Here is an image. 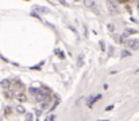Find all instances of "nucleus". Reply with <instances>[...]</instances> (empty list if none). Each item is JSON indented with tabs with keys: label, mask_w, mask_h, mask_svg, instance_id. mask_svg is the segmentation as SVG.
<instances>
[{
	"label": "nucleus",
	"mask_w": 139,
	"mask_h": 121,
	"mask_svg": "<svg viewBox=\"0 0 139 121\" xmlns=\"http://www.w3.org/2000/svg\"><path fill=\"white\" fill-rule=\"evenodd\" d=\"M100 98H101L100 94H97V96H95V97H89V98H88V102H86V105H88L89 108H91V106H92L95 102H97V101L100 100Z\"/></svg>",
	"instance_id": "obj_1"
},
{
	"label": "nucleus",
	"mask_w": 139,
	"mask_h": 121,
	"mask_svg": "<svg viewBox=\"0 0 139 121\" xmlns=\"http://www.w3.org/2000/svg\"><path fill=\"white\" fill-rule=\"evenodd\" d=\"M127 45H128L130 49H132V50H138L139 49V40H128Z\"/></svg>",
	"instance_id": "obj_2"
},
{
	"label": "nucleus",
	"mask_w": 139,
	"mask_h": 121,
	"mask_svg": "<svg viewBox=\"0 0 139 121\" xmlns=\"http://www.w3.org/2000/svg\"><path fill=\"white\" fill-rule=\"evenodd\" d=\"M34 11H38V12H42V13H49V8L47 7H42V5H35Z\"/></svg>",
	"instance_id": "obj_3"
},
{
	"label": "nucleus",
	"mask_w": 139,
	"mask_h": 121,
	"mask_svg": "<svg viewBox=\"0 0 139 121\" xmlns=\"http://www.w3.org/2000/svg\"><path fill=\"white\" fill-rule=\"evenodd\" d=\"M131 34H138V31L134 28H126L124 30V32H123V39L126 36H128V35H131Z\"/></svg>",
	"instance_id": "obj_4"
},
{
	"label": "nucleus",
	"mask_w": 139,
	"mask_h": 121,
	"mask_svg": "<svg viewBox=\"0 0 139 121\" xmlns=\"http://www.w3.org/2000/svg\"><path fill=\"white\" fill-rule=\"evenodd\" d=\"M84 4L88 7V8H93L95 7V0H84Z\"/></svg>",
	"instance_id": "obj_5"
},
{
	"label": "nucleus",
	"mask_w": 139,
	"mask_h": 121,
	"mask_svg": "<svg viewBox=\"0 0 139 121\" xmlns=\"http://www.w3.org/2000/svg\"><path fill=\"white\" fill-rule=\"evenodd\" d=\"M10 84H11V82H10L8 79H3V81H1V88L3 89H10Z\"/></svg>",
	"instance_id": "obj_6"
},
{
	"label": "nucleus",
	"mask_w": 139,
	"mask_h": 121,
	"mask_svg": "<svg viewBox=\"0 0 139 121\" xmlns=\"http://www.w3.org/2000/svg\"><path fill=\"white\" fill-rule=\"evenodd\" d=\"M108 7H110L111 13H116V8L114 7V4H112V1H108Z\"/></svg>",
	"instance_id": "obj_7"
},
{
	"label": "nucleus",
	"mask_w": 139,
	"mask_h": 121,
	"mask_svg": "<svg viewBox=\"0 0 139 121\" xmlns=\"http://www.w3.org/2000/svg\"><path fill=\"white\" fill-rule=\"evenodd\" d=\"M130 55H131V53H130L128 50H123V51H122V57H123V58H126V57H130Z\"/></svg>",
	"instance_id": "obj_8"
},
{
	"label": "nucleus",
	"mask_w": 139,
	"mask_h": 121,
	"mask_svg": "<svg viewBox=\"0 0 139 121\" xmlns=\"http://www.w3.org/2000/svg\"><path fill=\"white\" fill-rule=\"evenodd\" d=\"M18 100L20 101V102H24L26 101V96L24 94H19V96H18Z\"/></svg>",
	"instance_id": "obj_9"
},
{
	"label": "nucleus",
	"mask_w": 139,
	"mask_h": 121,
	"mask_svg": "<svg viewBox=\"0 0 139 121\" xmlns=\"http://www.w3.org/2000/svg\"><path fill=\"white\" fill-rule=\"evenodd\" d=\"M43 63H45V62H41L39 65H35V66H33L31 69H33V70H39V69H41V66H42Z\"/></svg>",
	"instance_id": "obj_10"
},
{
	"label": "nucleus",
	"mask_w": 139,
	"mask_h": 121,
	"mask_svg": "<svg viewBox=\"0 0 139 121\" xmlns=\"http://www.w3.org/2000/svg\"><path fill=\"white\" fill-rule=\"evenodd\" d=\"M26 121H33V114H31V113H29V114L26 116Z\"/></svg>",
	"instance_id": "obj_11"
},
{
	"label": "nucleus",
	"mask_w": 139,
	"mask_h": 121,
	"mask_svg": "<svg viewBox=\"0 0 139 121\" xmlns=\"http://www.w3.org/2000/svg\"><path fill=\"white\" fill-rule=\"evenodd\" d=\"M16 110H18L19 113H24V109L22 108V106H18V109H16Z\"/></svg>",
	"instance_id": "obj_12"
},
{
	"label": "nucleus",
	"mask_w": 139,
	"mask_h": 121,
	"mask_svg": "<svg viewBox=\"0 0 139 121\" xmlns=\"http://www.w3.org/2000/svg\"><path fill=\"white\" fill-rule=\"evenodd\" d=\"M112 108H114V105H110V106H107L105 108V110L107 112H110V110H112Z\"/></svg>",
	"instance_id": "obj_13"
},
{
	"label": "nucleus",
	"mask_w": 139,
	"mask_h": 121,
	"mask_svg": "<svg viewBox=\"0 0 139 121\" xmlns=\"http://www.w3.org/2000/svg\"><path fill=\"white\" fill-rule=\"evenodd\" d=\"M31 16L37 18V19H39V20H41V18H39V15H37V13H35V12H33V13H31Z\"/></svg>",
	"instance_id": "obj_14"
},
{
	"label": "nucleus",
	"mask_w": 139,
	"mask_h": 121,
	"mask_svg": "<svg viewBox=\"0 0 139 121\" xmlns=\"http://www.w3.org/2000/svg\"><path fill=\"white\" fill-rule=\"evenodd\" d=\"M53 120H54V116H49L46 118V121H53Z\"/></svg>",
	"instance_id": "obj_15"
},
{
	"label": "nucleus",
	"mask_w": 139,
	"mask_h": 121,
	"mask_svg": "<svg viewBox=\"0 0 139 121\" xmlns=\"http://www.w3.org/2000/svg\"><path fill=\"white\" fill-rule=\"evenodd\" d=\"M100 45H101V50H105V46H104V42L100 40Z\"/></svg>",
	"instance_id": "obj_16"
},
{
	"label": "nucleus",
	"mask_w": 139,
	"mask_h": 121,
	"mask_svg": "<svg viewBox=\"0 0 139 121\" xmlns=\"http://www.w3.org/2000/svg\"><path fill=\"white\" fill-rule=\"evenodd\" d=\"M35 110H37V112H35V113H37V116H41V113H42V110H39V109H35Z\"/></svg>",
	"instance_id": "obj_17"
},
{
	"label": "nucleus",
	"mask_w": 139,
	"mask_h": 121,
	"mask_svg": "<svg viewBox=\"0 0 139 121\" xmlns=\"http://www.w3.org/2000/svg\"><path fill=\"white\" fill-rule=\"evenodd\" d=\"M57 53L59 54V58H65V57H63V53H62V51H57Z\"/></svg>",
	"instance_id": "obj_18"
},
{
	"label": "nucleus",
	"mask_w": 139,
	"mask_h": 121,
	"mask_svg": "<svg viewBox=\"0 0 139 121\" xmlns=\"http://www.w3.org/2000/svg\"><path fill=\"white\" fill-rule=\"evenodd\" d=\"M108 30H110V31H114V26H112V24H108Z\"/></svg>",
	"instance_id": "obj_19"
},
{
	"label": "nucleus",
	"mask_w": 139,
	"mask_h": 121,
	"mask_svg": "<svg viewBox=\"0 0 139 121\" xmlns=\"http://www.w3.org/2000/svg\"><path fill=\"white\" fill-rule=\"evenodd\" d=\"M112 53H114V49L111 47V49H110V57H111V55H112Z\"/></svg>",
	"instance_id": "obj_20"
},
{
	"label": "nucleus",
	"mask_w": 139,
	"mask_h": 121,
	"mask_svg": "<svg viewBox=\"0 0 139 121\" xmlns=\"http://www.w3.org/2000/svg\"><path fill=\"white\" fill-rule=\"evenodd\" d=\"M118 1H119V3H126L127 0H118Z\"/></svg>",
	"instance_id": "obj_21"
},
{
	"label": "nucleus",
	"mask_w": 139,
	"mask_h": 121,
	"mask_svg": "<svg viewBox=\"0 0 139 121\" xmlns=\"http://www.w3.org/2000/svg\"><path fill=\"white\" fill-rule=\"evenodd\" d=\"M97 121H108V120H97Z\"/></svg>",
	"instance_id": "obj_22"
}]
</instances>
